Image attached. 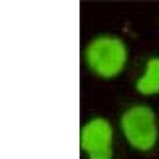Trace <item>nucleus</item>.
I'll return each instance as SVG.
<instances>
[{
	"mask_svg": "<svg viewBox=\"0 0 159 159\" xmlns=\"http://www.w3.org/2000/svg\"><path fill=\"white\" fill-rule=\"evenodd\" d=\"M128 52L123 40L112 35H101L91 41L85 50L88 67L96 76L112 79L127 65Z\"/></svg>",
	"mask_w": 159,
	"mask_h": 159,
	"instance_id": "obj_1",
	"label": "nucleus"
},
{
	"mask_svg": "<svg viewBox=\"0 0 159 159\" xmlns=\"http://www.w3.org/2000/svg\"><path fill=\"white\" fill-rule=\"evenodd\" d=\"M120 128L127 143L138 151H150L157 144L156 116L147 105H134L125 111L120 119Z\"/></svg>",
	"mask_w": 159,
	"mask_h": 159,
	"instance_id": "obj_2",
	"label": "nucleus"
},
{
	"mask_svg": "<svg viewBox=\"0 0 159 159\" xmlns=\"http://www.w3.org/2000/svg\"><path fill=\"white\" fill-rule=\"evenodd\" d=\"M112 143L113 129L104 118H93L81 128L80 144L88 159H112Z\"/></svg>",
	"mask_w": 159,
	"mask_h": 159,
	"instance_id": "obj_3",
	"label": "nucleus"
},
{
	"mask_svg": "<svg viewBox=\"0 0 159 159\" xmlns=\"http://www.w3.org/2000/svg\"><path fill=\"white\" fill-rule=\"evenodd\" d=\"M138 92L143 96L159 94V57H154L147 61L143 74L136 81Z\"/></svg>",
	"mask_w": 159,
	"mask_h": 159,
	"instance_id": "obj_4",
	"label": "nucleus"
}]
</instances>
